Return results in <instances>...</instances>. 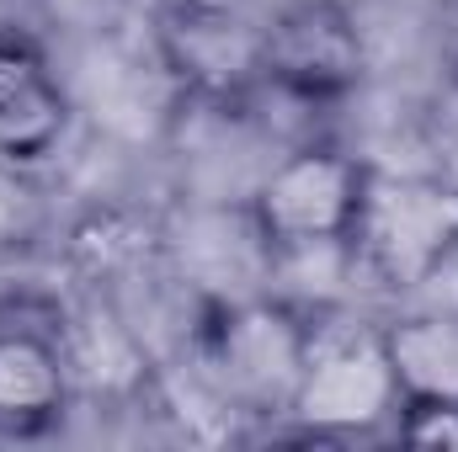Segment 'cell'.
Wrapping results in <instances>:
<instances>
[{
  "label": "cell",
  "instance_id": "7a4b0ae2",
  "mask_svg": "<svg viewBox=\"0 0 458 452\" xmlns=\"http://www.w3.org/2000/svg\"><path fill=\"white\" fill-rule=\"evenodd\" d=\"M373 165L346 155L336 144H304L267 165V176L250 187L245 224L256 229L261 250L277 255H315V250H346L362 192Z\"/></svg>",
  "mask_w": 458,
  "mask_h": 452
},
{
  "label": "cell",
  "instance_id": "3957f363",
  "mask_svg": "<svg viewBox=\"0 0 458 452\" xmlns=\"http://www.w3.org/2000/svg\"><path fill=\"white\" fill-rule=\"evenodd\" d=\"M310 331L315 325H304L283 304H225L198 351L225 405L240 415H288L304 378Z\"/></svg>",
  "mask_w": 458,
  "mask_h": 452
},
{
  "label": "cell",
  "instance_id": "52a82bcc",
  "mask_svg": "<svg viewBox=\"0 0 458 452\" xmlns=\"http://www.w3.org/2000/svg\"><path fill=\"white\" fill-rule=\"evenodd\" d=\"M70 410V356L32 325H0V431L38 437Z\"/></svg>",
  "mask_w": 458,
  "mask_h": 452
},
{
  "label": "cell",
  "instance_id": "ba28073f",
  "mask_svg": "<svg viewBox=\"0 0 458 452\" xmlns=\"http://www.w3.org/2000/svg\"><path fill=\"white\" fill-rule=\"evenodd\" d=\"M389 378L405 399L458 405V314H400L378 325Z\"/></svg>",
  "mask_w": 458,
  "mask_h": 452
},
{
  "label": "cell",
  "instance_id": "30bf717a",
  "mask_svg": "<svg viewBox=\"0 0 458 452\" xmlns=\"http://www.w3.org/2000/svg\"><path fill=\"white\" fill-rule=\"evenodd\" d=\"M16 213H21V192L11 181V165H0V255L5 245H16Z\"/></svg>",
  "mask_w": 458,
  "mask_h": 452
},
{
  "label": "cell",
  "instance_id": "8fae6325",
  "mask_svg": "<svg viewBox=\"0 0 458 452\" xmlns=\"http://www.w3.org/2000/svg\"><path fill=\"white\" fill-rule=\"evenodd\" d=\"M448 48H454V64H458V0H448Z\"/></svg>",
  "mask_w": 458,
  "mask_h": 452
},
{
  "label": "cell",
  "instance_id": "6da1fadb",
  "mask_svg": "<svg viewBox=\"0 0 458 452\" xmlns=\"http://www.w3.org/2000/svg\"><path fill=\"white\" fill-rule=\"evenodd\" d=\"M346 255L389 293L427 288L458 255V181L454 176H368Z\"/></svg>",
  "mask_w": 458,
  "mask_h": 452
},
{
  "label": "cell",
  "instance_id": "9c48e42d",
  "mask_svg": "<svg viewBox=\"0 0 458 452\" xmlns=\"http://www.w3.org/2000/svg\"><path fill=\"white\" fill-rule=\"evenodd\" d=\"M394 431L416 448H458V405L443 399H405L394 410Z\"/></svg>",
  "mask_w": 458,
  "mask_h": 452
},
{
  "label": "cell",
  "instance_id": "277c9868",
  "mask_svg": "<svg viewBox=\"0 0 458 452\" xmlns=\"http://www.w3.org/2000/svg\"><path fill=\"white\" fill-rule=\"evenodd\" d=\"M256 70L293 102H342L368 80V32L346 0H288L261 21Z\"/></svg>",
  "mask_w": 458,
  "mask_h": 452
},
{
  "label": "cell",
  "instance_id": "5b68a950",
  "mask_svg": "<svg viewBox=\"0 0 458 452\" xmlns=\"http://www.w3.org/2000/svg\"><path fill=\"white\" fill-rule=\"evenodd\" d=\"M400 410V389L389 378L378 331H310V356H304V378L293 394V421L315 437H346V431H368L378 421H394Z\"/></svg>",
  "mask_w": 458,
  "mask_h": 452
},
{
  "label": "cell",
  "instance_id": "8992f818",
  "mask_svg": "<svg viewBox=\"0 0 458 452\" xmlns=\"http://www.w3.org/2000/svg\"><path fill=\"white\" fill-rule=\"evenodd\" d=\"M64 133L70 96L48 54L27 32L0 27V165H38L64 144Z\"/></svg>",
  "mask_w": 458,
  "mask_h": 452
}]
</instances>
